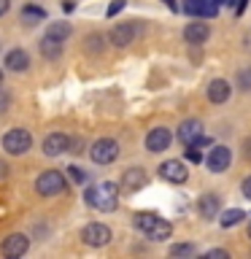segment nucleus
Here are the masks:
<instances>
[{"label":"nucleus","instance_id":"1","mask_svg":"<svg viewBox=\"0 0 251 259\" xmlns=\"http://www.w3.org/2000/svg\"><path fill=\"white\" fill-rule=\"evenodd\" d=\"M87 205L103 210V213L116 210V205H119V186L111 184V181L95 184L92 189H87Z\"/></svg>","mask_w":251,"mask_h":259},{"label":"nucleus","instance_id":"2","mask_svg":"<svg viewBox=\"0 0 251 259\" xmlns=\"http://www.w3.org/2000/svg\"><path fill=\"white\" fill-rule=\"evenodd\" d=\"M133 224H135V230H141L149 240H168L170 232H173L170 222L159 219L157 213H135Z\"/></svg>","mask_w":251,"mask_h":259},{"label":"nucleus","instance_id":"3","mask_svg":"<svg viewBox=\"0 0 251 259\" xmlns=\"http://www.w3.org/2000/svg\"><path fill=\"white\" fill-rule=\"evenodd\" d=\"M65 176L60 173V170H46V173L38 176L35 181V192L40 194V197H54V194H62L65 192Z\"/></svg>","mask_w":251,"mask_h":259},{"label":"nucleus","instance_id":"4","mask_svg":"<svg viewBox=\"0 0 251 259\" xmlns=\"http://www.w3.org/2000/svg\"><path fill=\"white\" fill-rule=\"evenodd\" d=\"M30 146H32V135L24 127H14V130H8V133L3 135V149L8 154H14V157L27 154Z\"/></svg>","mask_w":251,"mask_h":259},{"label":"nucleus","instance_id":"5","mask_svg":"<svg viewBox=\"0 0 251 259\" xmlns=\"http://www.w3.org/2000/svg\"><path fill=\"white\" fill-rule=\"evenodd\" d=\"M89 157H92V162H97V165H111V162H116V157H119V143L111 141V138H100V141L92 143Z\"/></svg>","mask_w":251,"mask_h":259},{"label":"nucleus","instance_id":"6","mask_svg":"<svg viewBox=\"0 0 251 259\" xmlns=\"http://www.w3.org/2000/svg\"><path fill=\"white\" fill-rule=\"evenodd\" d=\"M81 238H84L87 246L100 248V246H105V243L111 240V230L105 224H100V222H92V224H87L84 230H81Z\"/></svg>","mask_w":251,"mask_h":259},{"label":"nucleus","instance_id":"7","mask_svg":"<svg viewBox=\"0 0 251 259\" xmlns=\"http://www.w3.org/2000/svg\"><path fill=\"white\" fill-rule=\"evenodd\" d=\"M135 35H138V24L135 22H121V24H116V27L108 32V40L116 49H124V46H130L135 40Z\"/></svg>","mask_w":251,"mask_h":259},{"label":"nucleus","instance_id":"8","mask_svg":"<svg viewBox=\"0 0 251 259\" xmlns=\"http://www.w3.org/2000/svg\"><path fill=\"white\" fill-rule=\"evenodd\" d=\"M159 178H165V181H170V184H184L186 178H189V170H186L184 162L168 159V162L159 165Z\"/></svg>","mask_w":251,"mask_h":259},{"label":"nucleus","instance_id":"9","mask_svg":"<svg viewBox=\"0 0 251 259\" xmlns=\"http://www.w3.org/2000/svg\"><path fill=\"white\" fill-rule=\"evenodd\" d=\"M205 162H208L211 173H224V170L230 167V162H232V151L227 149V146H214Z\"/></svg>","mask_w":251,"mask_h":259},{"label":"nucleus","instance_id":"10","mask_svg":"<svg viewBox=\"0 0 251 259\" xmlns=\"http://www.w3.org/2000/svg\"><path fill=\"white\" fill-rule=\"evenodd\" d=\"M27 246H30V240H27V235H22V232H14V235H8V238L3 240V246H0V251H3L6 256H22V254H27Z\"/></svg>","mask_w":251,"mask_h":259},{"label":"nucleus","instance_id":"11","mask_svg":"<svg viewBox=\"0 0 251 259\" xmlns=\"http://www.w3.org/2000/svg\"><path fill=\"white\" fill-rule=\"evenodd\" d=\"M219 210H222V200H219V194H214V192L200 194V200H197V213L205 219V222L216 219V216H219Z\"/></svg>","mask_w":251,"mask_h":259},{"label":"nucleus","instance_id":"12","mask_svg":"<svg viewBox=\"0 0 251 259\" xmlns=\"http://www.w3.org/2000/svg\"><path fill=\"white\" fill-rule=\"evenodd\" d=\"M170 130L168 127H154L149 135H146V149H149L151 154H159V151H165L168 146H170Z\"/></svg>","mask_w":251,"mask_h":259},{"label":"nucleus","instance_id":"13","mask_svg":"<svg viewBox=\"0 0 251 259\" xmlns=\"http://www.w3.org/2000/svg\"><path fill=\"white\" fill-rule=\"evenodd\" d=\"M202 138V124H200V119H186L178 124V141H181L184 146H192V143H197Z\"/></svg>","mask_w":251,"mask_h":259},{"label":"nucleus","instance_id":"14","mask_svg":"<svg viewBox=\"0 0 251 259\" xmlns=\"http://www.w3.org/2000/svg\"><path fill=\"white\" fill-rule=\"evenodd\" d=\"M70 149V138L62 135V133H52L44 141V154L46 157H60V154H65Z\"/></svg>","mask_w":251,"mask_h":259},{"label":"nucleus","instance_id":"15","mask_svg":"<svg viewBox=\"0 0 251 259\" xmlns=\"http://www.w3.org/2000/svg\"><path fill=\"white\" fill-rule=\"evenodd\" d=\"M208 35H211V30H208L205 22H189V24L184 27V40H186V44H192V46L205 44Z\"/></svg>","mask_w":251,"mask_h":259},{"label":"nucleus","instance_id":"16","mask_svg":"<svg viewBox=\"0 0 251 259\" xmlns=\"http://www.w3.org/2000/svg\"><path fill=\"white\" fill-rule=\"evenodd\" d=\"M6 68L14 70V73H22L30 68V54L24 52V49H11V52L6 54Z\"/></svg>","mask_w":251,"mask_h":259},{"label":"nucleus","instance_id":"17","mask_svg":"<svg viewBox=\"0 0 251 259\" xmlns=\"http://www.w3.org/2000/svg\"><path fill=\"white\" fill-rule=\"evenodd\" d=\"M208 100L216 103V105L227 103V100H230V84H227L224 78H214L208 84Z\"/></svg>","mask_w":251,"mask_h":259},{"label":"nucleus","instance_id":"18","mask_svg":"<svg viewBox=\"0 0 251 259\" xmlns=\"http://www.w3.org/2000/svg\"><path fill=\"white\" fill-rule=\"evenodd\" d=\"M146 181H149V178H146V170H143V167H130V170H124V178H121L124 189H130V192L143 189Z\"/></svg>","mask_w":251,"mask_h":259},{"label":"nucleus","instance_id":"19","mask_svg":"<svg viewBox=\"0 0 251 259\" xmlns=\"http://www.w3.org/2000/svg\"><path fill=\"white\" fill-rule=\"evenodd\" d=\"M40 54H44L46 60H60V54H62V40H54V38L44 35V40H40Z\"/></svg>","mask_w":251,"mask_h":259},{"label":"nucleus","instance_id":"20","mask_svg":"<svg viewBox=\"0 0 251 259\" xmlns=\"http://www.w3.org/2000/svg\"><path fill=\"white\" fill-rule=\"evenodd\" d=\"M46 35L54 38V40H62V44H65V40L70 38V24H68V22H54V24H49Z\"/></svg>","mask_w":251,"mask_h":259},{"label":"nucleus","instance_id":"21","mask_svg":"<svg viewBox=\"0 0 251 259\" xmlns=\"http://www.w3.org/2000/svg\"><path fill=\"white\" fill-rule=\"evenodd\" d=\"M224 6V0H202L200 3V19H214V16L219 14V8Z\"/></svg>","mask_w":251,"mask_h":259},{"label":"nucleus","instance_id":"22","mask_svg":"<svg viewBox=\"0 0 251 259\" xmlns=\"http://www.w3.org/2000/svg\"><path fill=\"white\" fill-rule=\"evenodd\" d=\"M22 19L27 24H38V22L46 19V14H44V8H38V6H24L22 8Z\"/></svg>","mask_w":251,"mask_h":259},{"label":"nucleus","instance_id":"23","mask_svg":"<svg viewBox=\"0 0 251 259\" xmlns=\"http://www.w3.org/2000/svg\"><path fill=\"white\" fill-rule=\"evenodd\" d=\"M243 210L240 208H230V210H224L222 216H219V222H222V227H235V224H240L243 222Z\"/></svg>","mask_w":251,"mask_h":259},{"label":"nucleus","instance_id":"24","mask_svg":"<svg viewBox=\"0 0 251 259\" xmlns=\"http://www.w3.org/2000/svg\"><path fill=\"white\" fill-rule=\"evenodd\" d=\"M194 254H197V248L192 243H178V246L170 248V256H194Z\"/></svg>","mask_w":251,"mask_h":259},{"label":"nucleus","instance_id":"25","mask_svg":"<svg viewBox=\"0 0 251 259\" xmlns=\"http://www.w3.org/2000/svg\"><path fill=\"white\" fill-rule=\"evenodd\" d=\"M238 87L246 89V92H251V68L238 70Z\"/></svg>","mask_w":251,"mask_h":259},{"label":"nucleus","instance_id":"26","mask_svg":"<svg viewBox=\"0 0 251 259\" xmlns=\"http://www.w3.org/2000/svg\"><path fill=\"white\" fill-rule=\"evenodd\" d=\"M200 3H202V0H184L181 8H184L189 16H197V14H200Z\"/></svg>","mask_w":251,"mask_h":259},{"label":"nucleus","instance_id":"27","mask_svg":"<svg viewBox=\"0 0 251 259\" xmlns=\"http://www.w3.org/2000/svg\"><path fill=\"white\" fill-rule=\"evenodd\" d=\"M186 159H189V162H194V165H200V162H202L200 146H186Z\"/></svg>","mask_w":251,"mask_h":259},{"label":"nucleus","instance_id":"28","mask_svg":"<svg viewBox=\"0 0 251 259\" xmlns=\"http://www.w3.org/2000/svg\"><path fill=\"white\" fill-rule=\"evenodd\" d=\"M68 173H70V178H73L76 184H84V181H87V173H84L81 167H68Z\"/></svg>","mask_w":251,"mask_h":259},{"label":"nucleus","instance_id":"29","mask_svg":"<svg viewBox=\"0 0 251 259\" xmlns=\"http://www.w3.org/2000/svg\"><path fill=\"white\" fill-rule=\"evenodd\" d=\"M124 6H127V0H116V3H111L108 8H105V16H116Z\"/></svg>","mask_w":251,"mask_h":259},{"label":"nucleus","instance_id":"30","mask_svg":"<svg viewBox=\"0 0 251 259\" xmlns=\"http://www.w3.org/2000/svg\"><path fill=\"white\" fill-rule=\"evenodd\" d=\"M224 3H235V16H243V11H246L248 0H224Z\"/></svg>","mask_w":251,"mask_h":259},{"label":"nucleus","instance_id":"31","mask_svg":"<svg viewBox=\"0 0 251 259\" xmlns=\"http://www.w3.org/2000/svg\"><path fill=\"white\" fill-rule=\"evenodd\" d=\"M205 256H208V259H227V256H230V254H227L224 248H211V251H208Z\"/></svg>","mask_w":251,"mask_h":259},{"label":"nucleus","instance_id":"32","mask_svg":"<svg viewBox=\"0 0 251 259\" xmlns=\"http://www.w3.org/2000/svg\"><path fill=\"white\" fill-rule=\"evenodd\" d=\"M8 105H11V97H8V95L3 92V89H0V113L8 111Z\"/></svg>","mask_w":251,"mask_h":259},{"label":"nucleus","instance_id":"33","mask_svg":"<svg viewBox=\"0 0 251 259\" xmlns=\"http://www.w3.org/2000/svg\"><path fill=\"white\" fill-rule=\"evenodd\" d=\"M87 49H95L97 52V49H100V35H89L87 38Z\"/></svg>","mask_w":251,"mask_h":259},{"label":"nucleus","instance_id":"34","mask_svg":"<svg viewBox=\"0 0 251 259\" xmlns=\"http://www.w3.org/2000/svg\"><path fill=\"white\" fill-rule=\"evenodd\" d=\"M240 189H243V194H246V197L251 200V176H248V178H243V184H240Z\"/></svg>","mask_w":251,"mask_h":259},{"label":"nucleus","instance_id":"35","mask_svg":"<svg viewBox=\"0 0 251 259\" xmlns=\"http://www.w3.org/2000/svg\"><path fill=\"white\" fill-rule=\"evenodd\" d=\"M243 154H246V159H251V138L243 141Z\"/></svg>","mask_w":251,"mask_h":259},{"label":"nucleus","instance_id":"36","mask_svg":"<svg viewBox=\"0 0 251 259\" xmlns=\"http://www.w3.org/2000/svg\"><path fill=\"white\" fill-rule=\"evenodd\" d=\"M8 8H11V0H0V16L8 14Z\"/></svg>","mask_w":251,"mask_h":259},{"label":"nucleus","instance_id":"37","mask_svg":"<svg viewBox=\"0 0 251 259\" xmlns=\"http://www.w3.org/2000/svg\"><path fill=\"white\" fill-rule=\"evenodd\" d=\"M8 176V165H6V162L3 159H0V181H3V178Z\"/></svg>","mask_w":251,"mask_h":259},{"label":"nucleus","instance_id":"38","mask_svg":"<svg viewBox=\"0 0 251 259\" xmlns=\"http://www.w3.org/2000/svg\"><path fill=\"white\" fill-rule=\"evenodd\" d=\"M162 3H165L170 11H178V3H176V0H162Z\"/></svg>","mask_w":251,"mask_h":259},{"label":"nucleus","instance_id":"39","mask_svg":"<svg viewBox=\"0 0 251 259\" xmlns=\"http://www.w3.org/2000/svg\"><path fill=\"white\" fill-rule=\"evenodd\" d=\"M62 8H65V11H73V8H76V3H73V0H65Z\"/></svg>","mask_w":251,"mask_h":259},{"label":"nucleus","instance_id":"40","mask_svg":"<svg viewBox=\"0 0 251 259\" xmlns=\"http://www.w3.org/2000/svg\"><path fill=\"white\" fill-rule=\"evenodd\" d=\"M0 84H3V70H0Z\"/></svg>","mask_w":251,"mask_h":259},{"label":"nucleus","instance_id":"41","mask_svg":"<svg viewBox=\"0 0 251 259\" xmlns=\"http://www.w3.org/2000/svg\"><path fill=\"white\" fill-rule=\"evenodd\" d=\"M248 238H251V224H248Z\"/></svg>","mask_w":251,"mask_h":259}]
</instances>
